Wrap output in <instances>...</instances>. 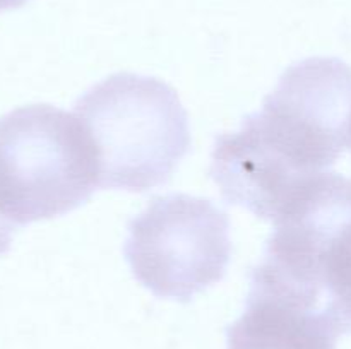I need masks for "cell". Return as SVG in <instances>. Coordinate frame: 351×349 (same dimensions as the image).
<instances>
[{"label":"cell","instance_id":"277c9868","mask_svg":"<svg viewBox=\"0 0 351 349\" xmlns=\"http://www.w3.org/2000/svg\"><path fill=\"white\" fill-rule=\"evenodd\" d=\"M259 272L331 311L351 332V178L319 174L273 221Z\"/></svg>","mask_w":351,"mask_h":349},{"label":"cell","instance_id":"6da1fadb","mask_svg":"<svg viewBox=\"0 0 351 349\" xmlns=\"http://www.w3.org/2000/svg\"><path fill=\"white\" fill-rule=\"evenodd\" d=\"M351 149V67L335 57L290 65L261 112L216 139L209 174L228 204L274 219Z\"/></svg>","mask_w":351,"mask_h":349},{"label":"cell","instance_id":"ba28073f","mask_svg":"<svg viewBox=\"0 0 351 349\" xmlns=\"http://www.w3.org/2000/svg\"><path fill=\"white\" fill-rule=\"evenodd\" d=\"M27 2H29V0H0V12L19 9V7H23L24 3Z\"/></svg>","mask_w":351,"mask_h":349},{"label":"cell","instance_id":"3957f363","mask_svg":"<svg viewBox=\"0 0 351 349\" xmlns=\"http://www.w3.org/2000/svg\"><path fill=\"white\" fill-rule=\"evenodd\" d=\"M96 188L95 146L74 112L27 105L0 116V214L7 221L64 216Z\"/></svg>","mask_w":351,"mask_h":349},{"label":"cell","instance_id":"7a4b0ae2","mask_svg":"<svg viewBox=\"0 0 351 349\" xmlns=\"http://www.w3.org/2000/svg\"><path fill=\"white\" fill-rule=\"evenodd\" d=\"M98 161V187L144 192L167 183L191 147L177 91L146 75L119 72L74 105Z\"/></svg>","mask_w":351,"mask_h":349},{"label":"cell","instance_id":"8992f818","mask_svg":"<svg viewBox=\"0 0 351 349\" xmlns=\"http://www.w3.org/2000/svg\"><path fill=\"white\" fill-rule=\"evenodd\" d=\"M345 334L328 310L252 272L245 310L230 325L226 349H336Z\"/></svg>","mask_w":351,"mask_h":349},{"label":"cell","instance_id":"5b68a950","mask_svg":"<svg viewBox=\"0 0 351 349\" xmlns=\"http://www.w3.org/2000/svg\"><path fill=\"white\" fill-rule=\"evenodd\" d=\"M123 255L134 277L154 296L187 303L228 269V214L194 195L154 197L129 222Z\"/></svg>","mask_w":351,"mask_h":349},{"label":"cell","instance_id":"52a82bcc","mask_svg":"<svg viewBox=\"0 0 351 349\" xmlns=\"http://www.w3.org/2000/svg\"><path fill=\"white\" fill-rule=\"evenodd\" d=\"M14 231H16V224L7 221V219L0 214V255L9 252L10 245H12Z\"/></svg>","mask_w":351,"mask_h":349}]
</instances>
